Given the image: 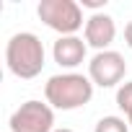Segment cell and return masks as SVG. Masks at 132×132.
Masks as SVG:
<instances>
[{
    "instance_id": "obj_1",
    "label": "cell",
    "mask_w": 132,
    "mask_h": 132,
    "mask_svg": "<svg viewBox=\"0 0 132 132\" xmlns=\"http://www.w3.org/2000/svg\"><path fill=\"white\" fill-rule=\"evenodd\" d=\"M5 65H8L11 75H16L21 80L36 78L47 65V52H44L42 39L31 31L13 34L5 44Z\"/></svg>"
},
{
    "instance_id": "obj_2",
    "label": "cell",
    "mask_w": 132,
    "mask_h": 132,
    "mask_svg": "<svg viewBox=\"0 0 132 132\" xmlns=\"http://www.w3.org/2000/svg\"><path fill=\"white\" fill-rule=\"evenodd\" d=\"M93 98V80L83 73H60L44 83V101L52 109L73 111Z\"/></svg>"
},
{
    "instance_id": "obj_3",
    "label": "cell",
    "mask_w": 132,
    "mask_h": 132,
    "mask_svg": "<svg viewBox=\"0 0 132 132\" xmlns=\"http://www.w3.org/2000/svg\"><path fill=\"white\" fill-rule=\"evenodd\" d=\"M36 16L47 29L57 31L60 36H75L80 29H86L83 8L75 0H42L36 5Z\"/></svg>"
},
{
    "instance_id": "obj_4",
    "label": "cell",
    "mask_w": 132,
    "mask_h": 132,
    "mask_svg": "<svg viewBox=\"0 0 132 132\" xmlns=\"http://www.w3.org/2000/svg\"><path fill=\"white\" fill-rule=\"evenodd\" d=\"M11 132H54V109L47 101L29 98L8 119Z\"/></svg>"
},
{
    "instance_id": "obj_5",
    "label": "cell",
    "mask_w": 132,
    "mask_h": 132,
    "mask_svg": "<svg viewBox=\"0 0 132 132\" xmlns=\"http://www.w3.org/2000/svg\"><path fill=\"white\" fill-rule=\"evenodd\" d=\"M127 75V62L119 52L106 49V52H96L88 60V78L93 80V86L98 88H114L122 86Z\"/></svg>"
},
{
    "instance_id": "obj_6",
    "label": "cell",
    "mask_w": 132,
    "mask_h": 132,
    "mask_svg": "<svg viewBox=\"0 0 132 132\" xmlns=\"http://www.w3.org/2000/svg\"><path fill=\"white\" fill-rule=\"evenodd\" d=\"M83 39L88 47H93L96 52H106L114 39H117V23L109 13H91L86 18V29H83Z\"/></svg>"
},
{
    "instance_id": "obj_7",
    "label": "cell",
    "mask_w": 132,
    "mask_h": 132,
    "mask_svg": "<svg viewBox=\"0 0 132 132\" xmlns=\"http://www.w3.org/2000/svg\"><path fill=\"white\" fill-rule=\"evenodd\" d=\"M52 57L60 68H65L68 73H75V68L83 65L88 57V44L80 36H60L52 44Z\"/></svg>"
},
{
    "instance_id": "obj_8",
    "label": "cell",
    "mask_w": 132,
    "mask_h": 132,
    "mask_svg": "<svg viewBox=\"0 0 132 132\" xmlns=\"http://www.w3.org/2000/svg\"><path fill=\"white\" fill-rule=\"evenodd\" d=\"M117 106L124 111L127 124L132 127V80H127V83H122L117 88Z\"/></svg>"
},
{
    "instance_id": "obj_9",
    "label": "cell",
    "mask_w": 132,
    "mask_h": 132,
    "mask_svg": "<svg viewBox=\"0 0 132 132\" xmlns=\"http://www.w3.org/2000/svg\"><path fill=\"white\" fill-rule=\"evenodd\" d=\"M93 132H129V124L122 119V117H101L93 127Z\"/></svg>"
},
{
    "instance_id": "obj_10",
    "label": "cell",
    "mask_w": 132,
    "mask_h": 132,
    "mask_svg": "<svg viewBox=\"0 0 132 132\" xmlns=\"http://www.w3.org/2000/svg\"><path fill=\"white\" fill-rule=\"evenodd\" d=\"M80 8H91L93 13H101V8H106V0H80Z\"/></svg>"
},
{
    "instance_id": "obj_11",
    "label": "cell",
    "mask_w": 132,
    "mask_h": 132,
    "mask_svg": "<svg viewBox=\"0 0 132 132\" xmlns=\"http://www.w3.org/2000/svg\"><path fill=\"white\" fill-rule=\"evenodd\" d=\"M124 42H127V47L132 49V21L124 26Z\"/></svg>"
},
{
    "instance_id": "obj_12",
    "label": "cell",
    "mask_w": 132,
    "mask_h": 132,
    "mask_svg": "<svg viewBox=\"0 0 132 132\" xmlns=\"http://www.w3.org/2000/svg\"><path fill=\"white\" fill-rule=\"evenodd\" d=\"M54 132H75V129H70V127H57Z\"/></svg>"
}]
</instances>
